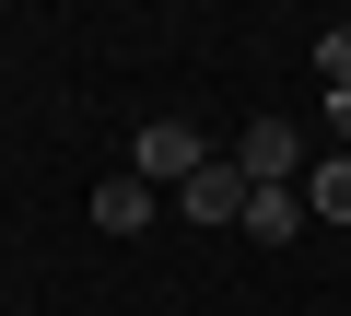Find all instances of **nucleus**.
Listing matches in <instances>:
<instances>
[{"mask_svg":"<svg viewBox=\"0 0 351 316\" xmlns=\"http://www.w3.org/2000/svg\"><path fill=\"white\" fill-rule=\"evenodd\" d=\"M199 165H223V152H211V129H188V117H152L141 141H129V176L164 199V188H188Z\"/></svg>","mask_w":351,"mask_h":316,"instance_id":"f257e3e1","label":"nucleus"},{"mask_svg":"<svg viewBox=\"0 0 351 316\" xmlns=\"http://www.w3.org/2000/svg\"><path fill=\"white\" fill-rule=\"evenodd\" d=\"M246 234H258V246H293V234H304V188H258V199H246Z\"/></svg>","mask_w":351,"mask_h":316,"instance_id":"423d86ee","label":"nucleus"},{"mask_svg":"<svg viewBox=\"0 0 351 316\" xmlns=\"http://www.w3.org/2000/svg\"><path fill=\"white\" fill-rule=\"evenodd\" d=\"M316 129H328V152H351V94H328V117H316Z\"/></svg>","mask_w":351,"mask_h":316,"instance_id":"6e6552de","label":"nucleus"},{"mask_svg":"<svg viewBox=\"0 0 351 316\" xmlns=\"http://www.w3.org/2000/svg\"><path fill=\"white\" fill-rule=\"evenodd\" d=\"M234 165H246V188H304V165H316V152H304V129L258 117V129L234 141Z\"/></svg>","mask_w":351,"mask_h":316,"instance_id":"f03ea898","label":"nucleus"},{"mask_svg":"<svg viewBox=\"0 0 351 316\" xmlns=\"http://www.w3.org/2000/svg\"><path fill=\"white\" fill-rule=\"evenodd\" d=\"M316 82H328V94H351V24H339V36H316Z\"/></svg>","mask_w":351,"mask_h":316,"instance_id":"0eeeda50","label":"nucleus"},{"mask_svg":"<svg viewBox=\"0 0 351 316\" xmlns=\"http://www.w3.org/2000/svg\"><path fill=\"white\" fill-rule=\"evenodd\" d=\"M246 199H258V188H246L234 152H223V165H199L188 188H176V211H188V223H246Z\"/></svg>","mask_w":351,"mask_h":316,"instance_id":"7ed1b4c3","label":"nucleus"},{"mask_svg":"<svg viewBox=\"0 0 351 316\" xmlns=\"http://www.w3.org/2000/svg\"><path fill=\"white\" fill-rule=\"evenodd\" d=\"M304 223H351V152H316L304 165Z\"/></svg>","mask_w":351,"mask_h":316,"instance_id":"20e7f679","label":"nucleus"},{"mask_svg":"<svg viewBox=\"0 0 351 316\" xmlns=\"http://www.w3.org/2000/svg\"><path fill=\"white\" fill-rule=\"evenodd\" d=\"M94 223H106V234H152V188H141V176H106V188H94Z\"/></svg>","mask_w":351,"mask_h":316,"instance_id":"39448f33","label":"nucleus"}]
</instances>
